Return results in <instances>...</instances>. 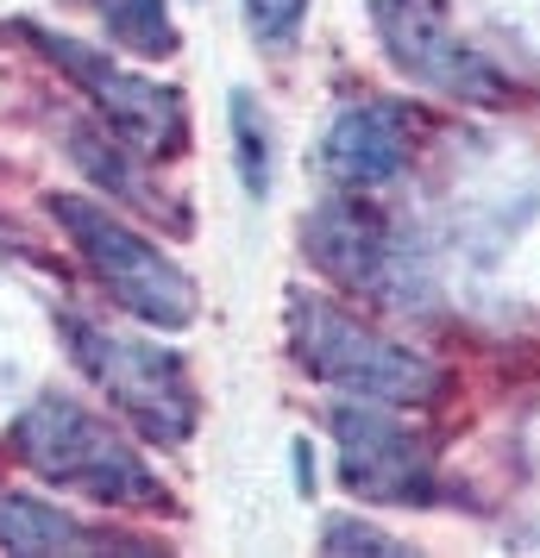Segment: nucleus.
Wrapping results in <instances>:
<instances>
[{
    "label": "nucleus",
    "instance_id": "obj_1",
    "mask_svg": "<svg viewBox=\"0 0 540 558\" xmlns=\"http://www.w3.org/2000/svg\"><path fill=\"white\" fill-rule=\"evenodd\" d=\"M289 320V352L327 389H346L359 402H384V408H421L440 396V371L421 352L384 339L377 327H364L352 307L309 295V289H289L284 302Z\"/></svg>",
    "mask_w": 540,
    "mask_h": 558
},
{
    "label": "nucleus",
    "instance_id": "obj_2",
    "mask_svg": "<svg viewBox=\"0 0 540 558\" xmlns=\"http://www.w3.org/2000/svg\"><path fill=\"white\" fill-rule=\"evenodd\" d=\"M13 452L45 483L82 489L107 508H164V483L145 464V452L76 396H38L13 421Z\"/></svg>",
    "mask_w": 540,
    "mask_h": 558
},
{
    "label": "nucleus",
    "instance_id": "obj_3",
    "mask_svg": "<svg viewBox=\"0 0 540 558\" xmlns=\"http://www.w3.org/2000/svg\"><path fill=\"white\" fill-rule=\"evenodd\" d=\"M51 220L63 227V239L82 252V264L101 277V289L113 302L139 314L145 327L157 332H182L195 327V282L182 270L170 252H157L152 239L139 227H127L120 214H107L101 202H88V195H51Z\"/></svg>",
    "mask_w": 540,
    "mask_h": 558
},
{
    "label": "nucleus",
    "instance_id": "obj_4",
    "mask_svg": "<svg viewBox=\"0 0 540 558\" xmlns=\"http://www.w3.org/2000/svg\"><path fill=\"white\" fill-rule=\"evenodd\" d=\"M63 345L82 364V377L95 383L139 433H152L157 446H182L195 433L202 396L189 383V364L177 352H164L157 339H127V332L82 320V314H63Z\"/></svg>",
    "mask_w": 540,
    "mask_h": 558
},
{
    "label": "nucleus",
    "instance_id": "obj_5",
    "mask_svg": "<svg viewBox=\"0 0 540 558\" xmlns=\"http://www.w3.org/2000/svg\"><path fill=\"white\" fill-rule=\"evenodd\" d=\"M32 51L57 63V76H70L95 101V113L107 120V132H120L127 145L152 157H170L182 151V138H189V107L170 82H152V76H132L120 63H107L95 45H82V38H63V32H45V26H20Z\"/></svg>",
    "mask_w": 540,
    "mask_h": 558
},
{
    "label": "nucleus",
    "instance_id": "obj_6",
    "mask_svg": "<svg viewBox=\"0 0 540 558\" xmlns=\"http://www.w3.org/2000/svg\"><path fill=\"white\" fill-rule=\"evenodd\" d=\"M339 446V477L364 502H434V458L403 421H389L384 402H346L327 414Z\"/></svg>",
    "mask_w": 540,
    "mask_h": 558
},
{
    "label": "nucleus",
    "instance_id": "obj_7",
    "mask_svg": "<svg viewBox=\"0 0 540 558\" xmlns=\"http://www.w3.org/2000/svg\"><path fill=\"white\" fill-rule=\"evenodd\" d=\"M364 7H371V26H377L389 63L403 76L428 82L440 95H465V101H496L503 95L496 70L453 32L446 0H364Z\"/></svg>",
    "mask_w": 540,
    "mask_h": 558
},
{
    "label": "nucleus",
    "instance_id": "obj_8",
    "mask_svg": "<svg viewBox=\"0 0 540 558\" xmlns=\"http://www.w3.org/2000/svg\"><path fill=\"white\" fill-rule=\"evenodd\" d=\"M302 252L321 277L346 282V289H364V295H403L396 289V232L377 207L364 202H321L302 220Z\"/></svg>",
    "mask_w": 540,
    "mask_h": 558
},
{
    "label": "nucleus",
    "instance_id": "obj_9",
    "mask_svg": "<svg viewBox=\"0 0 540 558\" xmlns=\"http://www.w3.org/2000/svg\"><path fill=\"white\" fill-rule=\"evenodd\" d=\"M327 177L346 189H384L409 170V120L389 101H352L339 107L327 132Z\"/></svg>",
    "mask_w": 540,
    "mask_h": 558
},
{
    "label": "nucleus",
    "instance_id": "obj_10",
    "mask_svg": "<svg viewBox=\"0 0 540 558\" xmlns=\"http://www.w3.org/2000/svg\"><path fill=\"white\" fill-rule=\"evenodd\" d=\"M88 533L38 496H0V553H82Z\"/></svg>",
    "mask_w": 540,
    "mask_h": 558
},
{
    "label": "nucleus",
    "instance_id": "obj_11",
    "mask_svg": "<svg viewBox=\"0 0 540 558\" xmlns=\"http://www.w3.org/2000/svg\"><path fill=\"white\" fill-rule=\"evenodd\" d=\"M101 26L113 45H127L132 57H170L177 51V26H170V0H95Z\"/></svg>",
    "mask_w": 540,
    "mask_h": 558
},
{
    "label": "nucleus",
    "instance_id": "obj_12",
    "mask_svg": "<svg viewBox=\"0 0 540 558\" xmlns=\"http://www.w3.org/2000/svg\"><path fill=\"white\" fill-rule=\"evenodd\" d=\"M232 151H239V182L245 195H271V120L252 88H232Z\"/></svg>",
    "mask_w": 540,
    "mask_h": 558
},
{
    "label": "nucleus",
    "instance_id": "obj_13",
    "mask_svg": "<svg viewBox=\"0 0 540 558\" xmlns=\"http://www.w3.org/2000/svg\"><path fill=\"white\" fill-rule=\"evenodd\" d=\"M245 20L257 45H289L309 20V0H245Z\"/></svg>",
    "mask_w": 540,
    "mask_h": 558
},
{
    "label": "nucleus",
    "instance_id": "obj_14",
    "mask_svg": "<svg viewBox=\"0 0 540 558\" xmlns=\"http://www.w3.org/2000/svg\"><path fill=\"white\" fill-rule=\"evenodd\" d=\"M321 546H327V553H384V558L409 553L403 539H384V533H371L364 521H327V533H321Z\"/></svg>",
    "mask_w": 540,
    "mask_h": 558
}]
</instances>
